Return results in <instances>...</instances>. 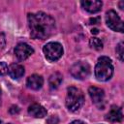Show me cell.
Listing matches in <instances>:
<instances>
[{
    "label": "cell",
    "instance_id": "1",
    "mask_svg": "<svg viewBox=\"0 0 124 124\" xmlns=\"http://www.w3.org/2000/svg\"><path fill=\"white\" fill-rule=\"evenodd\" d=\"M27 20L30 28V35L33 39L46 40L55 32L54 18L44 12L28 14Z\"/></svg>",
    "mask_w": 124,
    "mask_h": 124
},
{
    "label": "cell",
    "instance_id": "17",
    "mask_svg": "<svg viewBox=\"0 0 124 124\" xmlns=\"http://www.w3.org/2000/svg\"><path fill=\"white\" fill-rule=\"evenodd\" d=\"M8 73V65L5 62H0V76H4Z\"/></svg>",
    "mask_w": 124,
    "mask_h": 124
},
{
    "label": "cell",
    "instance_id": "10",
    "mask_svg": "<svg viewBox=\"0 0 124 124\" xmlns=\"http://www.w3.org/2000/svg\"><path fill=\"white\" fill-rule=\"evenodd\" d=\"M88 93L94 104H99L103 102L104 97H105V92L103 89L96 87V86H91L88 89Z\"/></svg>",
    "mask_w": 124,
    "mask_h": 124
},
{
    "label": "cell",
    "instance_id": "8",
    "mask_svg": "<svg viewBox=\"0 0 124 124\" xmlns=\"http://www.w3.org/2000/svg\"><path fill=\"white\" fill-rule=\"evenodd\" d=\"M80 4L82 8L90 14L98 13L99 11H101L103 6L102 1H99V0H85V1H81Z\"/></svg>",
    "mask_w": 124,
    "mask_h": 124
},
{
    "label": "cell",
    "instance_id": "12",
    "mask_svg": "<svg viewBox=\"0 0 124 124\" xmlns=\"http://www.w3.org/2000/svg\"><path fill=\"white\" fill-rule=\"evenodd\" d=\"M8 73H9V75L12 78L17 79V78H20L24 75V68L20 64L13 63L8 68Z\"/></svg>",
    "mask_w": 124,
    "mask_h": 124
},
{
    "label": "cell",
    "instance_id": "3",
    "mask_svg": "<svg viewBox=\"0 0 124 124\" xmlns=\"http://www.w3.org/2000/svg\"><path fill=\"white\" fill-rule=\"evenodd\" d=\"M84 103V96L79 88L75 86H70L67 91L66 96V107L71 111L78 110Z\"/></svg>",
    "mask_w": 124,
    "mask_h": 124
},
{
    "label": "cell",
    "instance_id": "4",
    "mask_svg": "<svg viewBox=\"0 0 124 124\" xmlns=\"http://www.w3.org/2000/svg\"><path fill=\"white\" fill-rule=\"evenodd\" d=\"M43 51L45 53L46 58L48 61L53 62V61L58 60L62 56V54H63V47H62V46L59 43L50 42V43H47L44 46Z\"/></svg>",
    "mask_w": 124,
    "mask_h": 124
},
{
    "label": "cell",
    "instance_id": "7",
    "mask_svg": "<svg viewBox=\"0 0 124 124\" xmlns=\"http://www.w3.org/2000/svg\"><path fill=\"white\" fill-rule=\"evenodd\" d=\"M33 52L34 49L25 43L18 44L15 48V54L19 61H23L27 59L29 56H31V54H33Z\"/></svg>",
    "mask_w": 124,
    "mask_h": 124
},
{
    "label": "cell",
    "instance_id": "18",
    "mask_svg": "<svg viewBox=\"0 0 124 124\" xmlns=\"http://www.w3.org/2000/svg\"><path fill=\"white\" fill-rule=\"evenodd\" d=\"M58 117L56 115H51L47 120H46V123L47 124H58Z\"/></svg>",
    "mask_w": 124,
    "mask_h": 124
},
{
    "label": "cell",
    "instance_id": "25",
    "mask_svg": "<svg viewBox=\"0 0 124 124\" xmlns=\"http://www.w3.org/2000/svg\"><path fill=\"white\" fill-rule=\"evenodd\" d=\"M8 124H12V123H8Z\"/></svg>",
    "mask_w": 124,
    "mask_h": 124
},
{
    "label": "cell",
    "instance_id": "19",
    "mask_svg": "<svg viewBox=\"0 0 124 124\" xmlns=\"http://www.w3.org/2000/svg\"><path fill=\"white\" fill-rule=\"evenodd\" d=\"M6 45V39H5V35L4 34H0V49H2Z\"/></svg>",
    "mask_w": 124,
    "mask_h": 124
},
{
    "label": "cell",
    "instance_id": "20",
    "mask_svg": "<svg viewBox=\"0 0 124 124\" xmlns=\"http://www.w3.org/2000/svg\"><path fill=\"white\" fill-rule=\"evenodd\" d=\"M9 111H10V113H12V114H16V113H18V112H19V108H18V107H16V106H12L11 108L9 109Z\"/></svg>",
    "mask_w": 124,
    "mask_h": 124
},
{
    "label": "cell",
    "instance_id": "14",
    "mask_svg": "<svg viewBox=\"0 0 124 124\" xmlns=\"http://www.w3.org/2000/svg\"><path fill=\"white\" fill-rule=\"evenodd\" d=\"M63 77L60 73H54L52 74L48 78V84L51 89H56L62 82Z\"/></svg>",
    "mask_w": 124,
    "mask_h": 124
},
{
    "label": "cell",
    "instance_id": "2",
    "mask_svg": "<svg viewBox=\"0 0 124 124\" xmlns=\"http://www.w3.org/2000/svg\"><path fill=\"white\" fill-rule=\"evenodd\" d=\"M113 74V66L110 58L108 56H101L95 67V77L100 81L108 80Z\"/></svg>",
    "mask_w": 124,
    "mask_h": 124
},
{
    "label": "cell",
    "instance_id": "9",
    "mask_svg": "<svg viewBox=\"0 0 124 124\" xmlns=\"http://www.w3.org/2000/svg\"><path fill=\"white\" fill-rule=\"evenodd\" d=\"M123 118L122 109L117 106H111L109 111L107 113L106 119L110 122H120Z\"/></svg>",
    "mask_w": 124,
    "mask_h": 124
},
{
    "label": "cell",
    "instance_id": "16",
    "mask_svg": "<svg viewBox=\"0 0 124 124\" xmlns=\"http://www.w3.org/2000/svg\"><path fill=\"white\" fill-rule=\"evenodd\" d=\"M123 43H119L116 46V54L119 58L120 61H123V55H124V46H123Z\"/></svg>",
    "mask_w": 124,
    "mask_h": 124
},
{
    "label": "cell",
    "instance_id": "15",
    "mask_svg": "<svg viewBox=\"0 0 124 124\" xmlns=\"http://www.w3.org/2000/svg\"><path fill=\"white\" fill-rule=\"evenodd\" d=\"M89 45L92 48L96 49V50H101L103 48V43L102 41L99 39V38H96V37H93L89 40Z\"/></svg>",
    "mask_w": 124,
    "mask_h": 124
},
{
    "label": "cell",
    "instance_id": "24",
    "mask_svg": "<svg viewBox=\"0 0 124 124\" xmlns=\"http://www.w3.org/2000/svg\"><path fill=\"white\" fill-rule=\"evenodd\" d=\"M0 104H1V90H0Z\"/></svg>",
    "mask_w": 124,
    "mask_h": 124
},
{
    "label": "cell",
    "instance_id": "6",
    "mask_svg": "<svg viewBox=\"0 0 124 124\" xmlns=\"http://www.w3.org/2000/svg\"><path fill=\"white\" fill-rule=\"evenodd\" d=\"M106 22L107 25L113 31H117L122 33L123 32V21L116 14V12L110 10L106 14Z\"/></svg>",
    "mask_w": 124,
    "mask_h": 124
},
{
    "label": "cell",
    "instance_id": "21",
    "mask_svg": "<svg viewBox=\"0 0 124 124\" xmlns=\"http://www.w3.org/2000/svg\"><path fill=\"white\" fill-rule=\"evenodd\" d=\"M100 22V17L97 16V17H91L89 19V24H97Z\"/></svg>",
    "mask_w": 124,
    "mask_h": 124
},
{
    "label": "cell",
    "instance_id": "26",
    "mask_svg": "<svg viewBox=\"0 0 124 124\" xmlns=\"http://www.w3.org/2000/svg\"><path fill=\"white\" fill-rule=\"evenodd\" d=\"M0 124H1V121H0Z\"/></svg>",
    "mask_w": 124,
    "mask_h": 124
},
{
    "label": "cell",
    "instance_id": "5",
    "mask_svg": "<svg viewBox=\"0 0 124 124\" xmlns=\"http://www.w3.org/2000/svg\"><path fill=\"white\" fill-rule=\"evenodd\" d=\"M70 73L77 79H84L90 74V66L87 62L78 61L71 67Z\"/></svg>",
    "mask_w": 124,
    "mask_h": 124
},
{
    "label": "cell",
    "instance_id": "13",
    "mask_svg": "<svg viewBox=\"0 0 124 124\" xmlns=\"http://www.w3.org/2000/svg\"><path fill=\"white\" fill-rule=\"evenodd\" d=\"M28 113L33 117L43 118L46 115V109L39 104H33L28 108Z\"/></svg>",
    "mask_w": 124,
    "mask_h": 124
},
{
    "label": "cell",
    "instance_id": "11",
    "mask_svg": "<svg viewBox=\"0 0 124 124\" xmlns=\"http://www.w3.org/2000/svg\"><path fill=\"white\" fill-rule=\"evenodd\" d=\"M26 84L29 88H31L33 90H39L40 88H42V86L44 84V79L41 76L34 74V75L28 77Z\"/></svg>",
    "mask_w": 124,
    "mask_h": 124
},
{
    "label": "cell",
    "instance_id": "22",
    "mask_svg": "<svg viewBox=\"0 0 124 124\" xmlns=\"http://www.w3.org/2000/svg\"><path fill=\"white\" fill-rule=\"evenodd\" d=\"M70 124H85V123L83 121H81V120H75V121L71 122Z\"/></svg>",
    "mask_w": 124,
    "mask_h": 124
},
{
    "label": "cell",
    "instance_id": "23",
    "mask_svg": "<svg viewBox=\"0 0 124 124\" xmlns=\"http://www.w3.org/2000/svg\"><path fill=\"white\" fill-rule=\"evenodd\" d=\"M91 33H92V34H98V33H99V30L96 29V28H94V29L91 30Z\"/></svg>",
    "mask_w": 124,
    "mask_h": 124
}]
</instances>
